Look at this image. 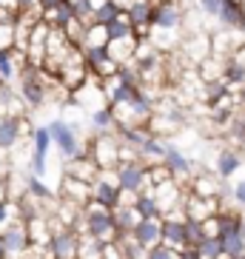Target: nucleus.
Instances as JSON below:
<instances>
[{
	"label": "nucleus",
	"mask_w": 245,
	"mask_h": 259,
	"mask_svg": "<svg viewBox=\"0 0 245 259\" xmlns=\"http://www.w3.org/2000/svg\"><path fill=\"white\" fill-rule=\"evenodd\" d=\"M108 31V40H129V37H137V29L131 26V20L126 15L120 17V20H114V23L106 26Z\"/></svg>",
	"instance_id": "obj_30"
},
{
	"label": "nucleus",
	"mask_w": 245,
	"mask_h": 259,
	"mask_svg": "<svg viewBox=\"0 0 245 259\" xmlns=\"http://www.w3.org/2000/svg\"><path fill=\"white\" fill-rule=\"evenodd\" d=\"M237 259H245V253H242V256H237Z\"/></svg>",
	"instance_id": "obj_50"
},
{
	"label": "nucleus",
	"mask_w": 245,
	"mask_h": 259,
	"mask_svg": "<svg viewBox=\"0 0 245 259\" xmlns=\"http://www.w3.org/2000/svg\"><path fill=\"white\" fill-rule=\"evenodd\" d=\"M239 231H242V236H245V222H242V228H239Z\"/></svg>",
	"instance_id": "obj_49"
},
{
	"label": "nucleus",
	"mask_w": 245,
	"mask_h": 259,
	"mask_svg": "<svg viewBox=\"0 0 245 259\" xmlns=\"http://www.w3.org/2000/svg\"><path fill=\"white\" fill-rule=\"evenodd\" d=\"M52 143H54V140H52L49 125H46V128H34V131H31V154H34V157H46L49 145H52Z\"/></svg>",
	"instance_id": "obj_32"
},
{
	"label": "nucleus",
	"mask_w": 245,
	"mask_h": 259,
	"mask_svg": "<svg viewBox=\"0 0 245 259\" xmlns=\"http://www.w3.org/2000/svg\"><path fill=\"white\" fill-rule=\"evenodd\" d=\"M185 236H188V245H194V248H197V245L208 236L202 220H194V217H188V220H185Z\"/></svg>",
	"instance_id": "obj_36"
},
{
	"label": "nucleus",
	"mask_w": 245,
	"mask_h": 259,
	"mask_svg": "<svg viewBox=\"0 0 245 259\" xmlns=\"http://www.w3.org/2000/svg\"><path fill=\"white\" fill-rule=\"evenodd\" d=\"M49 94V74L40 66H26L20 71V100L26 108H40Z\"/></svg>",
	"instance_id": "obj_2"
},
{
	"label": "nucleus",
	"mask_w": 245,
	"mask_h": 259,
	"mask_svg": "<svg viewBox=\"0 0 245 259\" xmlns=\"http://www.w3.org/2000/svg\"><path fill=\"white\" fill-rule=\"evenodd\" d=\"M117 177H120V188L129 194H143L151 188V174H148V162L134 160V162H120L117 165Z\"/></svg>",
	"instance_id": "obj_5"
},
{
	"label": "nucleus",
	"mask_w": 245,
	"mask_h": 259,
	"mask_svg": "<svg viewBox=\"0 0 245 259\" xmlns=\"http://www.w3.org/2000/svg\"><path fill=\"white\" fill-rule=\"evenodd\" d=\"M231 197L237 205H245V180H239L237 185H231Z\"/></svg>",
	"instance_id": "obj_42"
},
{
	"label": "nucleus",
	"mask_w": 245,
	"mask_h": 259,
	"mask_svg": "<svg viewBox=\"0 0 245 259\" xmlns=\"http://www.w3.org/2000/svg\"><path fill=\"white\" fill-rule=\"evenodd\" d=\"M103 248H106L103 239H97V236H83L80 239V253H77V259H103Z\"/></svg>",
	"instance_id": "obj_31"
},
{
	"label": "nucleus",
	"mask_w": 245,
	"mask_h": 259,
	"mask_svg": "<svg viewBox=\"0 0 245 259\" xmlns=\"http://www.w3.org/2000/svg\"><path fill=\"white\" fill-rule=\"evenodd\" d=\"M103 259H126V253H123V248H120L117 239L106 242V248H103Z\"/></svg>",
	"instance_id": "obj_41"
},
{
	"label": "nucleus",
	"mask_w": 245,
	"mask_h": 259,
	"mask_svg": "<svg viewBox=\"0 0 245 259\" xmlns=\"http://www.w3.org/2000/svg\"><path fill=\"white\" fill-rule=\"evenodd\" d=\"M0 259H12V253H9L6 242H3V234H0Z\"/></svg>",
	"instance_id": "obj_47"
},
{
	"label": "nucleus",
	"mask_w": 245,
	"mask_h": 259,
	"mask_svg": "<svg viewBox=\"0 0 245 259\" xmlns=\"http://www.w3.org/2000/svg\"><path fill=\"white\" fill-rule=\"evenodd\" d=\"M197 248H199V253H202V259H225L220 236H206V239H202Z\"/></svg>",
	"instance_id": "obj_35"
},
{
	"label": "nucleus",
	"mask_w": 245,
	"mask_h": 259,
	"mask_svg": "<svg viewBox=\"0 0 245 259\" xmlns=\"http://www.w3.org/2000/svg\"><path fill=\"white\" fill-rule=\"evenodd\" d=\"M43 20H46L52 29H69V26L74 23V12H71V3L66 0V3H60V6L46 9V12H43Z\"/></svg>",
	"instance_id": "obj_21"
},
{
	"label": "nucleus",
	"mask_w": 245,
	"mask_h": 259,
	"mask_svg": "<svg viewBox=\"0 0 245 259\" xmlns=\"http://www.w3.org/2000/svg\"><path fill=\"white\" fill-rule=\"evenodd\" d=\"M134 208H137L140 220H162V208L151 191H143L137 197V202H134Z\"/></svg>",
	"instance_id": "obj_24"
},
{
	"label": "nucleus",
	"mask_w": 245,
	"mask_h": 259,
	"mask_svg": "<svg viewBox=\"0 0 245 259\" xmlns=\"http://www.w3.org/2000/svg\"><path fill=\"white\" fill-rule=\"evenodd\" d=\"M166 151H169V145L162 143V137L151 134V137H148L146 143L140 145V160H146L148 165H157V162L166 160Z\"/></svg>",
	"instance_id": "obj_22"
},
{
	"label": "nucleus",
	"mask_w": 245,
	"mask_h": 259,
	"mask_svg": "<svg viewBox=\"0 0 245 259\" xmlns=\"http://www.w3.org/2000/svg\"><path fill=\"white\" fill-rule=\"evenodd\" d=\"M185 220L188 217H177L174 213H169V217H162V242L171 245V248H177V251H183L185 245H188V236H185Z\"/></svg>",
	"instance_id": "obj_13"
},
{
	"label": "nucleus",
	"mask_w": 245,
	"mask_h": 259,
	"mask_svg": "<svg viewBox=\"0 0 245 259\" xmlns=\"http://www.w3.org/2000/svg\"><path fill=\"white\" fill-rule=\"evenodd\" d=\"M131 236L151 251V248L162 245V220H140L137 228L131 231Z\"/></svg>",
	"instance_id": "obj_15"
},
{
	"label": "nucleus",
	"mask_w": 245,
	"mask_h": 259,
	"mask_svg": "<svg viewBox=\"0 0 245 259\" xmlns=\"http://www.w3.org/2000/svg\"><path fill=\"white\" fill-rule=\"evenodd\" d=\"M3 234V242H6L9 253L12 256H26V251L31 248V236H29V228H26V222L23 220H15V222H9L6 228L0 231Z\"/></svg>",
	"instance_id": "obj_12"
},
{
	"label": "nucleus",
	"mask_w": 245,
	"mask_h": 259,
	"mask_svg": "<svg viewBox=\"0 0 245 259\" xmlns=\"http://www.w3.org/2000/svg\"><path fill=\"white\" fill-rule=\"evenodd\" d=\"M74 228L83 236H97L103 242H111V239L120 236L117 234V222H114V208L100 205L94 199L83 208V213H80V220H77Z\"/></svg>",
	"instance_id": "obj_1"
},
{
	"label": "nucleus",
	"mask_w": 245,
	"mask_h": 259,
	"mask_svg": "<svg viewBox=\"0 0 245 259\" xmlns=\"http://www.w3.org/2000/svg\"><path fill=\"white\" fill-rule=\"evenodd\" d=\"M71 100L77 103L80 111H89V114H94L97 108L108 106V97H106V92H103V80H100V77H89L80 89L71 92Z\"/></svg>",
	"instance_id": "obj_7"
},
{
	"label": "nucleus",
	"mask_w": 245,
	"mask_h": 259,
	"mask_svg": "<svg viewBox=\"0 0 245 259\" xmlns=\"http://www.w3.org/2000/svg\"><path fill=\"white\" fill-rule=\"evenodd\" d=\"M17 202H0V228H6L9 222H15V220H20V213H17Z\"/></svg>",
	"instance_id": "obj_38"
},
{
	"label": "nucleus",
	"mask_w": 245,
	"mask_h": 259,
	"mask_svg": "<svg viewBox=\"0 0 245 259\" xmlns=\"http://www.w3.org/2000/svg\"><path fill=\"white\" fill-rule=\"evenodd\" d=\"M239 168H242V154L234 151V148H222L220 157H217V174L222 180H231Z\"/></svg>",
	"instance_id": "obj_19"
},
{
	"label": "nucleus",
	"mask_w": 245,
	"mask_h": 259,
	"mask_svg": "<svg viewBox=\"0 0 245 259\" xmlns=\"http://www.w3.org/2000/svg\"><path fill=\"white\" fill-rule=\"evenodd\" d=\"M225 83L234 89H242L245 85V63H239L237 57H228V66H225Z\"/></svg>",
	"instance_id": "obj_33"
},
{
	"label": "nucleus",
	"mask_w": 245,
	"mask_h": 259,
	"mask_svg": "<svg viewBox=\"0 0 245 259\" xmlns=\"http://www.w3.org/2000/svg\"><path fill=\"white\" fill-rule=\"evenodd\" d=\"M191 194L214 199L217 194H220V183H217L211 174H197V177H194V183H191Z\"/></svg>",
	"instance_id": "obj_27"
},
{
	"label": "nucleus",
	"mask_w": 245,
	"mask_h": 259,
	"mask_svg": "<svg viewBox=\"0 0 245 259\" xmlns=\"http://www.w3.org/2000/svg\"><path fill=\"white\" fill-rule=\"evenodd\" d=\"M166 165H169V171H171V177L174 180H185V177H191L194 174V162L185 157L183 151H177L174 145H169V151H166Z\"/></svg>",
	"instance_id": "obj_18"
},
{
	"label": "nucleus",
	"mask_w": 245,
	"mask_h": 259,
	"mask_svg": "<svg viewBox=\"0 0 245 259\" xmlns=\"http://www.w3.org/2000/svg\"><path fill=\"white\" fill-rule=\"evenodd\" d=\"M237 100H239V108H242V111H245V85H242V89H239Z\"/></svg>",
	"instance_id": "obj_48"
},
{
	"label": "nucleus",
	"mask_w": 245,
	"mask_h": 259,
	"mask_svg": "<svg viewBox=\"0 0 245 259\" xmlns=\"http://www.w3.org/2000/svg\"><path fill=\"white\" fill-rule=\"evenodd\" d=\"M20 12H31V9H40V0H15Z\"/></svg>",
	"instance_id": "obj_44"
},
{
	"label": "nucleus",
	"mask_w": 245,
	"mask_h": 259,
	"mask_svg": "<svg viewBox=\"0 0 245 259\" xmlns=\"http://www.w3.org/2000/svg\"><path fill=\"white\" fill-rule=\"evenodd\" d=\"M69 3L74 12V20H83V23L94 20V0H69Z\"/></svg>",
	"instance_id": "obj_37"
},
{
	"label": "nucleus",
	"mask_w": 245,
	"mask_h": 259,
	"mask_svg": "<svg viewBox=\"0 0 245 259\" xmlns=\"http://www.w3.org/2000/svg\"><path fill=\"white\" fill-rule=\"evenodd\" d=\"M148 259H180V251L162 242V245H157V248H151V251H148Z\"/></svg>",
	"instance_id": "obj_39"
},
{
	"label": "nucleus",
	"mask_w": 245,
	"mask_h": 259,
	"mask_svg": "<svg viewBox=\"0 0 245 259\" xmlns=\"http://www.w3.org/2000/svg\"><path fill=\"white\" fill-rule=\"evenodd\" d=\"M225 3H228V0H199V9H202L206 15H211V17H220V12H222Z\"/></svg>",
	"instance_id": "obj_40"
},
{
	"label": "nucleus",
	"mask_w": 245,
	"mask_h": 259,
	"mask_svg": "<svg viewBox=\"0 0 245 259\" xmlns=\"http://www.w3.org/2000/svg\"><path fill=\"white\" fill-rule=\"evenodd\" d=\"M49 131H52V140L54 145L60 148V154L66 157V160H74V157H80V154L89 151V145H80V140H77V131L71 128L66 120H54L52 125H49Z\"/></svg>",
	"instance_id": "obj_9"
},
{
	"label": "nucleus",
	"mask_w": 245,
	"mask_h": 259,
	"mask_svg": "<svg viewBox=\"0 0 245 259\" xmlns=\"http://www.w3.org/2000/svg\"><path fill=\"white\" fill-rule=\"evenodd\" d=\"M120 197H123V188H120L117 168H103L100 177L92 183V199L106 208H117L120 205Z\"/></svg>",
	"instance_id": "obj_4"
},
{
	"label": "nucleus",
	"mask_w": 245,
	"mask_h": 259,
	"mask_svg": "<svg viewBox=\"0 0 245 259\" xmlns=\"http://www.w3.org/2000/svg\"><path fill=\"white\" fill-rule=\"evenodd\" d=\"M92 122H94V128H100V134H108L111 128H117V114H114V108H111V106L97 108V111L92 114Z\"/></svg>",
	"instance_id": "obj_28"
},
{
	"label": "nucleus",
	"mask_w": 245,
	"mask_h": 259,
	"mask_svg": "<svg viewBox=\"0 0 245 259\" xmlns=\"http://www.w3.org/2000/svg\"><path fill=\"white\" fill-rule=\"evenodd\" d=\"M114 222H117V234H131V231L137 228L140 222V213L134 205H126V202H120V205L114 208Z\"/></svg>",
	"instance_id": "obj_23"
},
{
	"label": "nucleus",
	"mask_w": 245,
	"mask_h": 259,
	"mask_svg": "<svg viewBox=\"0 0 245 259\" xmlns=\"http://www.w3.org/2000/svg\"><path fill=\"white\" fill-rule=\"evenodd\" d=\"M117 242H120V248H123V253H126V259H148V248H146V245H140L131 234L117 236Z\"/></svg>",
	"instance_id": "obj_29"
},
{
	"label": "nucleus",
	"mask_w": 245,
	"mask_h": 259,
	"mask_svg": "<svg viewBox=\"0 0 245 259\" xmlns=\"http://www.w3.org/2000/svg\"><path fill=\"white\" fill-rule=\"evenodd\" d=\"M180 20H183V9L177 6V0L157 3L154 6V17H151V31H157V34H174L180 29Z\"/></svg>",
	"instance_id": "obj_10"
},
{
	"label": "nucleus",
	"mask_w": 245,
	"mask_h": 259,
	"mask_svg": "<svg viewBox=\"0 0 245 259\" xmlns=\"http://www.w3.org/2000/svg\"><path fill=\"white\" fill-rule=\"evenodd\" d=\"M60 3H66V0H40V12H46V9L60 6Z\"/></svg>",
	"instance_id": "obj_46"
},
{
	"label": "nucleus",
	"mask_w": 245,
	"mask_h": 259,
	"mask_svg": "<svg viewBox=\"0 0 245 259\" xmlns=\"http://www.w3.org/2000/svg\"><path fill=\"white\" fill-rule=\"evenodd\" d=\"M80 239H83V234L77 228H57L52 234V239L46 242L49 259H77Z\"/></svg>",
	"instance_id": "obj_6"
},
{
	"label": "nucleus",
	"mask_w": 245,
	"mask_h": 259,
	"mask_svg": "<svg viewBox=\"0 0 245 259\" xmlns=\"http://www.w3.org/2000/svg\"><path fill=\"white\" fill-rule=\"evenodd\" d=\"M60 197L66 199H74L77 205H89L92 202V183H86V180H77V177L66 174L63 180V188H60Z\"/></svg>",
	"instance_id": "obj_16"
},
{
	"label": "nucleus",
	"mask_w": 245,
	"mask_h": 259,
	"mask_svg": "<svg viewBox=\"0 0 245 259\" xmlns=\"http://www.w3.org/2000/svg\"><path fill=\"white\" fill-rule=\"evenodd\" d=\"M23 131H26V120H23V117H17V114L0 117V151L15 148Z\"/></svg>",
	"instance_id": "obj_14"
},
{
	"label": "nucleus",
	"mask_w": 245,
	"mask_h": 259,
	"mask_svg": "<svg viewBox=\"0 0 245 259\" xmlns=\"http://www.w3.org/2000/svg\"><path fill=\"white\" fill-rule=\"evenodd\" d=\"M100 171L103 168L97 165V162L89 157V151L86 154H80V157H74V160H69V174L71 177H77V180H86V183H94L100 177Z\"/></svg>",
	"instance_id": "obj_17"
},
{
	"label": "nucleus",
	"mask_w": 245,
	"mask_h": 259,
	"mask_svg": "<svg viewBox=\"0 0 245 259\" xmlns=\"http://www.w3.org/2000/svg\"><path fill=\"white\" fill-rule=\"evenodd\" d=\"M154 0H129L126 3V17L137 29V37H151V17H154Z\"/></svg>",
	"instance_id": "obj_11"
},
{
	"label": "nucleus",
	"mask_w": 245,
	"mask_h": 259,
	"mask_svg": "<svg viewBox=\"0 0 245 259\" xmlns=\"http://www.w3.org/2000/svg\"><path fill=\"white\" fill-rule=\"evenodd\" d=\"M9 199V183H6V177L0 174V202H6Z\"/></svg>",
	"instance_id": "obj_45"
},
{
	"label": "nucleus",
	"mask_w": 245,
	"mask_h": 259,
	"mask_svg": "<svg viewBox=\"0 0 245 259\" xmlns=\"http://www.w3.org/2000/svg\"><path fill=\"white\" fill-rule=\"evenodd\" d=\"M180 259H202V253H199V248H194V245H185L183 251H180Z\"/></svg>",
	"instance_id": "obj_43"
},
{
	"label": "nucleus",
	"mask_w": 245,
	"mask_h": 259,
	"mask_svg": "<svg viewBox=\"0 0 245 259\" xmlns=\"http://www.w3.org/2000/svg\"><path fill=\"white\" fill-rule=\"evenodd\" d=\"M140 37H129V40H108V52H111V60L114 63H131L134 54H137Z\"/></svg>",
	"instance_id": "obj_20"
},
{
	"label": "nucleus",
	"mask_w": 245,
	"mask_h": 259,
	"mask_svg": "<svg viewBox=\"0 0 245 259\" xmlns=\"http://www.w3.org/2000/svg\"><path fill=\"white\" fill-rule=\"evenodd\" d=\"M92 77V71H89V63H86V54H83V49L77 46L74 52L66 57V60L60 63V69H57V74H54V80L66 89V92H74V89H80V85L86 83Z\"/></svg>",
	"instance_id": "obj_3"
},
{
	"label": "nucleus",
	"mask_w": 245,
	"mask_h": 259,
	"mask_svg": "<svg viewBox=\"0 0 245 259\" xmlns=\"http://www.w3.org/2000/svg\"><path fill=\"white\" fill-rule=\"evenodd\" d=\"M89 157L100 168H117L120 165V137L114 134H100L89 143Z\"/></svg>",
	"instance_id": "obj_8"
},
{
	"label": "nucleus",
	"mask_w": 245,
	"mask_h": 259,
	"mask_svg": "<svg viewBox=\"0 0 245 259\" xmlns=\"http://www.w3.org/2000/svg\"><path fill=\"white\" fill-rule=\"evenodd\" d=\"M222 239V253H225V259H237L245 253V236L242 231H228V234H220Z\"/></svg>",
	"instance_id": "obj_26"
},
{
	"label": "nucleus",
	"mask_w": 245,
	"mask_h": 259,
	"mask_svg": "<svg viewBox=\"0 0 245 259\" xmlns=\"http://www.w3.org/2000/svg\"><path fill=\"white\" fill-rule=\"evenodd\" d=\"M202 97H206L208 106H220V103H225L234 94H231V85L222 77V80H214V83H202Z\"/></svg>",
	"instance_id": "obj_25"
},
{
	"label": "nucleus",
	"mask_w": 245,
	"mask_h": 259,
	"mask_svg": "<svg viewBox=\"0 0 245 259\" xmlns=\"http://www.w3.org/2000/svg\"><path fill=\"white\" fill-rule=\"evenodd\" d=\"M26 191H29V194L37 199V202H43V199H52V197H54V191L49 188V185L43 183L37 174H29V177H26Z\"/></svg>",
	"instance_id": "obj_34"
}]
</instances>
